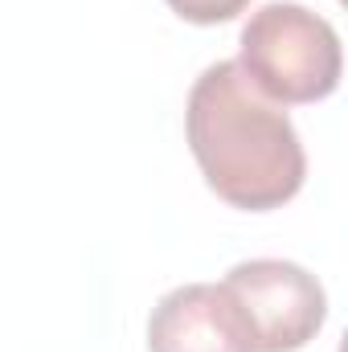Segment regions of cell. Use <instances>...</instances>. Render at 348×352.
<instances>
[{"label": "cell", "mask_w": 348, "mask_h": 352, "mask_svg": "<svg viewBox=\"0 0 348 352\" xmlns=\"http://www.w3.org/2000/svg\"><path fill=\"white\" fill-rule=\"evenodd\" d=\"M221 287L242 311L254 352L307 349L328 320V295L320 278L287 258H250L230 266Z\"/></svg>", "instance_id": "obj_3"}, {"label": "cell", "mask_w": 348, "mask_h": 352, "mask_svg": "<svg viewBox=\"0 0 348 352\" xmlns=\"http://www.w3.org/2000/svg\"><path fill=\"white\" fill-rule=\"evenodd\" d=\"M148 352H254V340L221 283H184L152 307Z\"/></svg>", "instance_id": "obj_4"}, {"label": "cell", "mask_w": 348, "mask_h": 352, "mask_svg": "<svg viewBox=\"0 0 348 352\" xmlns=\"http://www.w3.org/2000/svg\"><path fill=\"white\" fill-rule=\"evenodd\" d=\"M184 135L205 184L234 209H283L307 176L291 115L270 102L238 62H213L188 90Z\"/></svg>", "instance_id": "obj_1"}, {"label": "cell", "mask_w": 348, "mask_h": 352, "mask_svg": "<svg viewBox=\"0 0 348 352\" xmlns=\"http://www.w3.org/2000/svg\"><path fill=\"white\" fill-rule=\"evenodd\" d=\"M164 4L188 25H226L250 8V0H164Z\"/></svg>", "instance_id": "obj_5"}, {"label": "cell", "mask_w": 348, "mask_h": 352, "mask_svg": "<svg viewBox=\"0 0 348 352\" xmlns=\"http://www.w3.org/2000/svg\"><path fill=\"white\" fill-rule=\"evenodd\" d=\"M238 70L279 107L320 102L340 87L345 50L328 16L274 0L250 12L238 37Z\"/></svg>", "instance_id": "obj_2"}]
</instances>
